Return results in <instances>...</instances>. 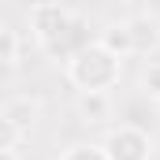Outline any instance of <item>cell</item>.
I'll use <instances>...</instances> for the list:
<instances>
[{
	"mask_svg": "<svg viewBox=\"0 0 160 160\" xmlns=\"http://www.w3.org/2000/svg\"><path fill=\"white\" fill-rule=\"evenodd\" d=\"M63 75L67 82L86 93V89H104V93H112L123 78V56H116L108 45H101V41L93 38L86 48H78L67 63H63Z\"/></svg>",
	"mask_w": 160,
	"mask_h": 160,
	"instance_id": "cell-1",
	"label": "cell"
},
{
	"mask_svg": "<svg viewBox=\"0 0 160 160\" xmlns=\"http://www.w3.org/2000/svg\"><path fill=\"white\" fill-rule=\"evenodd\" d=\"M26 19H30V34L38 41V48H45V45H52V41L71 26L75 11L63 8L60 0H38V4L26 11Z\"/></svg>",
	"mask_w": 160,
	"mask_h": 160,
	"instance_id": "cell-2",
	"label": "cell"
},
{
	"mask_svg": "<svg viewBox=\"0 0 160 160\" xmlns=\"http://www.w3.org/2000/svg\"><path fill=\"white\" fill-rule=\"evenodd\" d=\"M101 145L108 149L112 160H149L153 157V138H149V130L138 127V123H127V119H123L119 127H112Z\"/></svg>",
	"mask_w": 160,
	"mask_h": 160,
	"instance_id": "cell-3",
	"label": "cell"
},
{
	"mask_svg": "<svg viewBox=\"0 0 160 160\" xmlns=\"http://www.w3.org/2000/svg\"><path fill=\"white\" fill-rule=\"evenodd\" d=\"M127 30H130V45H134V56H153L160 48V19L149 11H138L127 19Z\"/></svg>",
	"mask_w": 160,
	"mask_h": 160,
	"instance_id": "cell-4",
	"label": "cell"
},
{
	"mask_svg": "<svg viewBox=\"0 0 160 160\" xmlns=\"http://www.w3.org/2000/svg\"><path fill=\"white\" fill-rule=\"evenodd\" d=\"M0 119L15 123L19 130H26V134H30V127L41 119V101L34 97V93H15V97H8V101H4Z\"/></svg>",
	"mask_w": 160,
	"mask_h": 160,
	"instance_id": "cell-5",
	"label": "cell"
},
{
	"mask_svg": "<svg viewBox=\"0 0 160 160\" xmlns=\"http://www.w3.org/2000/svg\"><path fill=\"white\" fill-rule=\"evenodd\" d=\"M89 34H86V22H82L78 15H75V19H71V26H67V30H63V34H60V38L52 41V45H45V48H41V52H45V56H52V60H56V63H60V60H63V63H67V60H71V56H75V52H78V48H86V45H89Z\"/></svg>",
	"mask_w": 160,
	"mask_h": 160,
	"instance_id": "cell-6",
	"label": "cell"
},
{
	"mask_svg": "<svg viewBox=\"0 0 160 160\" xmlns=\"http://www.w3.org/2000/svg\"><path fill=\"white\" fill-rule=\"evenodd\" d=\"M75 112H78V119L89 123V127L108 123L112 119V93H104V89H86V93H78V101H75Z\"/></svg>",
	"mask_w": 160,
	"mask_h": 160,
	"instance_id": "cell-7",
	"label": "cell"
},
{
	"mask_svg": "<svg viewBox=\"0 0 160 160\" xmlns=\"http://www.w3.org/2000/svg\"><path fill=\"white\" fill-rule=\"evenodd\" d=\"M97 41H101V45H108V48H112L116 56H123V60H127V56H134V45H130V30H127V22H112V26H104Z\"/></svg>",
	"mask_w": 160,
	"mask_h": 160,
	"instance_id": "cell-8",
	"label": "cell"
},
{
	"mask_svg": "<svg viewBox=\"0 0 160 160\" xmlns=\"http://www.w3.org/2000/svg\"><path fill=\"white\" fill-rule=\"evenodd\" d=\"M0 60H4V67H8V71H15V67H19V34H15V26H11V22H4V26H0Z\"/></svg>",
	"mask_w": 160,
	"mask_h": 160,
	"instance_id": "cell-9",
	"label": "cell"
},
{
	"mask_svg": "<svg viewBox=\"0 0 160 160\" xmlns=\"http://www.w3.org/2000/svg\"><path fill=\"white\" fill-rule=\"evenodd\" d=\"M142 93L149 101H160V60H149L142 67Z\"/></svg>",
	"mask_w": 160,
	"mask_h": 160,
	"instance_id": "cell-10",
	"label": "cell"
},
{
	"mask_svg": "<svg viewBox=\"0 0 160 160\" xmlns=\"http://www.w3.org/2000/svg\"><path fill=\"white\" fill-rule=\"evenodd\" d=\"M56 160H112V157H108L104 145H71V149H63Z\"/></svg>",
	"mask_w": 160,
	"mask_h": 160,
	"instance_id": "cell-11",
	"label": "cell"
},
{
	"mask_svg": "<svg viewBox=\"0 0 160 160\" xmlns=\"http://www.w3.org/2000/svg\"><path fill=\"white\" fill-rule=\"evenodd\" d=\"M22 138H26V130H19L8 119H0V149H22Z\"/></svg>",
	"mask_w": 160,
	"mask_h": 160,
	"instance_id": "cell-12",
	"label": "cell"
},
{
	"mask_svg": "<svg viewBox=\"0 0 160 160\" xmlns=\"http://www.w3.org/2000/svg\"><path fill=\"white\" fill-rule=\"evenodd\" d=\"M0 160H22V149H0Z\"/></svg>",
	"mask_w": 160,
	"mask_h": 160,
	"instance_id": "cell-13",
	"label": "cell"
}]
</instances>
